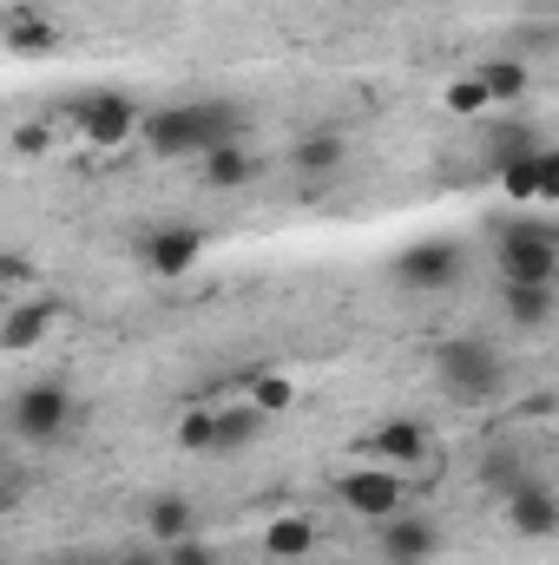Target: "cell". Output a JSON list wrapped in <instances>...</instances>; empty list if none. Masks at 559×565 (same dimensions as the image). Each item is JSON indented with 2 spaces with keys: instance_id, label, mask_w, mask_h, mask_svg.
Instances as JSON below:
<instances>
[{
  "instance_id": "cell-1",
  "label": "cell",
  "mask_w": 559,
  "mask_h": 565,
  "mask_svg": "<svg viewBox=\"0 0 559 565\" xmlns=\"http://www.w3.org/2000/svg\"><path fill=\"white\" fill-rule=\"evenodd\" d=\"M251 113L238 99H184V106H158L145 113V151L151 158H204L218 145H244Z\"/></svg>"
},
{
  "instance_id": "cell-2",
  "label": "cell",
  "mask_w": 559,
  "mask_h": 565,
  "mask_svg": "<svg viewBox=\"0 0 559 565\" xmlns=\"http://www.w3.org/2000/svg\"><path fill=\"white\" fill-rule=\"evenodd\" d=\"M434 388L461 408H487L507 388V355L494 335H447L434 342Z\"/></svg>"
},
{
  "instance_id": "cell-3",
  "label": "cell",
  "mask_w": 559,
  "mask_h": 565,
  "mask_svg": "<svg viewBox=\"0 0 559 565\" xmlns=\"http://www.w3.org/2000/svg\"><path fill=\"white\" fill-rule=\"evenodd\" d=\"M494 270L500 282H559V224L553 217L494 224Z\"/></svg>"
},
{
  "instance_id": "cell-4",
  "label": "cell",
  "mask_w": 559,
  "mask_h": 565,
  "mask_svg": "<svg viewBox=\"0 0 559 565\" xmlns=\"http://www.w3.org/2000/svg\"><path fill=\"white\" fill-rule=\"evenodd\" d=\"M80 422V402H73V388L66 382H27L13 402H7V427H13V440H27V447H53V440H66Z\"/></svg>"
},
{
  "instance_id": "cell-5",
  "label": "cell",
  "mask_w": 559,
  "mask_h": 565,
  "mask_svg": "<svg viewBox=\"0 0 559 565\" xmlns=\"http://www.w3.org/2000/svg\"><path fill=\"white\" fill-rule=\"evenodd\" d=\"M467 277V250L454 237H421V244H402L389 257V282L395 289H415V296H441V289H461Z\"/></svg>"
},
{
  "instance_id": "cell-6",
  "label": "cell",
  "mask_w": 559,
  "mask_h": 565,
  "mask_svg": "<svg viewBox=\"0 0 559 565\" xmlns=\"http://www.w3.org/2000/svg\"><path fill=\"white\" fill-rule=\"evenodd\" d=\"M133 250H139V264L158 282H178V277L198 270V257H204V231H198V224H145L139 237H133Z\"/></svg>"
},
{
  "instance_id": "cell-7",
  "label": "cell",
  "mask_w": 559,
  "mask_h": 565,
  "mask_svg": "<svg viewBox=\"0 0 559 565\" xmlns=\"http://www.w3.org/2000/svg\"><path fill=\"white\" fill-rule=\"evenodd\" d=\"M402 473L395 467H376V460H362V467H349L342 480H336V500L356 513V520H369V526H382V520H395L402 513Z\"/></svg>"
},
{
  "instance_id": "cell-8",
  "label": "cell",
  "mask_w": 559,
  "mask_h": 565,
  "mask_svg": "<svg viewBox=\"0 0 559 565\" xmlns=\"http://www.w3.org/2000/svg\"><path fill=\"white\" fill-rule=\"evenodd\" d=\"M66 119H73L93 145H126V139L145 132V113L126 99V93H80V99L66 106Z\"/></svg>"
},
{
  "instance_id": "cell-9",
  "label": "cell",
  "mask_w": 559,
  "mask_h": 565,
  "mask_svg": "<svg viewBox=\"0 0 559 565\" xmlns=\"http://www.w3.org/2000/svg\"><path fill=\"white\" fill-rule=\"evenodd\" d=\"M500 507H507V526H514L520 540H553L559 533V487L540 480V473H527Z\"/></svg>"
},
{
  "instance_id": "cell-10",
  "label": "cell",
  "mask_w": 559,
  "mask_h": 565,
  "mask_svg": "<svg viewBox=\"0 0 559 565\" xmlns=\"http://www.w3.org/2000/svg\"><path fill=\"white\" fill-rule=\"evenodd\" d=\"M376 553H382V565H428L441 553V526L428 513H395L376 526Z\"/></svg>"
},
{
  "instance_id": "cell-11",
  "label": "cell",
  "mask_w": 559,
  "mask_h": 565,
  "mask_svg": "<svg viewBox=\"0 0 559 565\" xmlns=\"http://www.w3.org/2000/svg\"><path fill=\"white\" fill-rule=\"evenodd\" d=\"M356 454L362 460H376V467H421V454H428V427L421 422H382V427H369L362 440H356Z\"/></svg>"
},
{
  "instance_id": "cell-12",
  "label": "cell",
  "mask_w": 559,
  "mask_h": 565,
  "mask_svg": "<svg viewBox=\"0 0 559 565\" xmlns=\"http://www.w3.org/2000/svg\"><path fill=\"white\" fill-rule=\"evenodd\" d=\"M342 158H349V145H342L336 126H303V132L289 139V171H296V178H309V184L336 178V171H342Z\"/></svg>"
},
{
  "instance_id": "cell-13",
  "label": "cell",
  "mask_w": 559,
  "mask_h": 565,
  "mask_svg": "<svg viewBox=\"0 0 559 565\" xmlns=\"http://www.w3.org/2000/svg\"><path fill=\"white\" fill-rule=\"evenodd\" d=\"M500 316L514 322V329H547L559 316V282H500Z\"/></svg>"
},
{
  "instance_id": "cell-14",
  "label": "cell",
  "mask_w": 559,
  "mask_h": 565,
  "mask_svg": "<svg viewBox=\"0 0 559 565\" xmlns=\"http://www.w3.org/2000/svg\"><path fill=\"white\" fill-rule=\"evenodd\" d=\"M53 322H60V302H46V296L13 302L7 322H0V349H7V355H27V349H40V342L53 335Z\"/></svg>"
},
{
  "instance_id": "cell-15",
  "label": "cell",
  "mask_w": 559,
  "mask_h": 565,
  "mask_svg": "<svg viewBox=\"0 0 559 565\" xmlns=\"http://www.w3.org/2000/svg\"><path fill=\"white\" fill-rule=\"evenodd\" d=\"M527 473H534V467H527V440H487V454L474 460V480H481L487 493H500V500H507Z\"/></svg>"
},
{
  "instance_id": "cell-16",
  "label": "cell",
  "mask_w": 559,
  "mask_h": 565,
  "mask_svg": "<svg viewBox=\"0 0 559 565\" xmlns=\"http://www.w3.org/2000/svg\"><path fill=\"white\" fill-rule=\"evenodd\" d=\"M191 533H198V513H191L184 493H151V500H145V540L178 546V540H191Z\"/></svg>"
},
{
  "instance_id": "cell-17",
  "label": "cell",
  "mask_w": 559,
  "mask_h": 565,
  "mask_svg": "<svg viewBox=\"0 0 559 565\" xmlns=\"http://www.w3.org/2000/svg\"><path fill=\"white\" fill-rule=\"evenodd\" d=\"M251 178H264V164H257L251 145H218V151H204V184H211V191H238V184H251Z\"/></svg>"
},
{
  "instance_id": "cell-18",
  "label": "cell",
  "mask_w": 559,
  "mask_h": 565,
  "mask_svg": "<svg viewBox=\"0 0 559 565\" xmlns=\"http://www.w3.org/2000/svg\"><path fill=\"white\" fill-rule=\"evenodd\" d=\"M264 553L277 565H296L316 553V520H303V513H283V520H271L264 526Z\"/></svg>"
},
{
  "instance_id": "cell-19",
  "label": "cell",
  "mask_w": 559,
  "mask_h": 565,
  "mask_svg": "<svg viewBox=\"0 0 559 565\" xmlns=\"http://www.w3.org/2000/svg\"><path fill=\"white\" fill-rule=\"evenodd\" d=\"M264 408L257 402H244V408H218V440H211V454H244L257 434H264Z\"/></svg>"
},
{
  "instance_id": "cell-20",
  "label": "cell",
  "mask_w": 559,
  "mask_h": 565,
  "mask_svg": "<svg viewBox=\"0 0 559 565\" xmlns=\"http://www.w3.org/2000/svg\"><path fill=\"white\" fill-rule=\"evenodd\" d=\"M547 139L534 132V126H494L487 132V164H494V178L507 171V164H520V158H540Z\"/></svg>"
},
{
  "instance_id": "cell-21",
  "label": "cell",
  "mask_w": 559,
  "mask_h": 565,
  "mask_svg": "<svg viewBox=\"0 0 559 565\" xmlns=\"http://www.w3.org/2000/svg\"><path fill=\"white\" fill-rule=\"evenodd\" d=\"M60 46V33H53V20H33V13H7V53L13 60H33V53H53Z\"/></svg>"
},
{
  "instance_id": "cell-22",
  "label": "cell",
  "mask_w": 559,
  "mask_h": 565,
  "mask_svg": "<svg viewBox=\"0 0 559 565\" xmlns=\"http://www.w3.org/2000/svg\"><path fill=\"white\" fill-rule=\"evenodd\" d=\"M481 79H487V93H494V106H520V99H527V86H534V73H527V60H514V53H500V60H487V66H481Z\"/></svg>"
},
{
  "instance_id": "cell-23",
  "label": "cell",
  "mask_w": 559,
  "mask_h": 565,
  "mask_svg": "<svg viewBox=\"0 0 559 565\" xmlns=\"http://www.w3.org/2000/svg\"><path fill=\"white\" fill-rule=\"evenodd\" d=\"M547 151H553V145H547ZM547 151H540V158L507 164V171H500V191H507V198H520V204H534V198H540V184H547Z\"/></svg>"
},
{
  "instance_id": "cell-24",
  "label": "cell",
  "mask_w": 559,
  "mask_h": 565,
  "mask_svg": "<svg viewBox=\"0 0 559 565\" xmlns=\"http://www.w3.org/2000/svg\"><path fill=\"white\" fill-rule=\"evenodd\" d=\"M494 106V93H487V79L481 73H461L454 86H447V113H461V119H481Z\"/></svg>"
},
{
  "instance_id": "cell-25",
  "label": "cell",
  "mask_w": 559,
  "mask_h": 565,
  "mask_svg": "<svg viewBox=\"0 0 559 565\" xmlns=\"http://www.w3.org/2000/svg\"><path fill=\"white\" fill-rule=\"evenodd\" d=\"M211 440H218V408H184V422H178V447H191V454H211Z\"/></svg>"
},
{
  "instance_id": "cell-26",
  "label": "cell",
  "mask_w": 559,
  "mask_h": 565,
  "mask_svg": "<svg viewBox=\"0 0 559 565\" xmlns=\"http://www.w3.org/2000/svg\"><path fill=\"white\" fill-rule=\"evenodd\" d=\"M251 402H257L264 415H283V408L296 402V382H289V375H251Z\"/></svg>"
},
{
  "instance_id": "cell-27",
  "label": "cell",
  "mask_w": 559,
  "mask_h": 565,
  "mask_svg": "<svg viewBox=\"0 0 559 565\" xmlns=\"http://www.w3.org/2000/svg\"><path fill=\"white\" fill-rule=\"evenodd\" d=\"M165 565H224V559H218V546H204V540L191 533V540H178V546H165Z\"/></svg>"
},
{
  "instance_id": "cell-28",
  "label": "cell",
  "mask_w": 559,
  "mask_h": 565,
  "mask_svg": "<svg viewBox=\"0 0 559 565\" xmlns=\"http://www.w3.org/2000/svg\"><path fill=\"white\" fill-rule=\"evenodd\" d=\"M113 565H165V546L158 540H139V546H119Z\"/></svg>"
},
{
  "instance_id": "cell-29",
  "label": "cell",
  "mask_w": 559,
  "mask_h": 565,
  "mask_svg": "<svg viewBox=\"0 0 559 565\" xmlns=\"http://www.w3.org/2000/svg\"><path fill=\"white\" fill-rule=\"evenodd\" d=\"M46 132H40V126H20V132H13V151H20V158H40V151H46Z\"/></svg>"
},
{
  "instance_id": "cell-30",
  "label": "cell",
  "mask_w": 559,
  "mask_h": 565,
  "mask_svg": "<svg viewBox=\"0 0 559 565\" xmlns=\"http://www.w3.org/2000/svg\"><path fill=\"white\" fill-rule=\"evenodd\" d=\"M540 204H559V151H547V184H540Z\"/></svg>"
},
{
  "instance_id": "cell-31",
  "label": "cell",
  "mask_w": 559,
  "mask_h": 565,
  "mask_svg": "<svg viewBox=\"0 0 559 565\" xmlns=\"http://www.w3.org/2000/svg\"><path fill=\"white\" fill-rule=\"evenodd\" d=\"M0 277H7V282H27L33 270H27V257H20V250H7V257H0Z\"/></svg>"
},
{
  "instance_id": "cell-32",
  "label": "cell",
  "mask_w": 559,
  "mask_h": 565,
  "mask_svg": "<svg viewBox=\"0 0 559 565\" xmlns=\"http://www.w3.org/2000/svg\"><path fill=\"white\" fill-rule=\"evenodd\" d=\"M40 565H80V559H40Z\"/></svg>"
},
{
  "instance_id": "cell-33",
  "label": "cell",
  "mask_w": 559,
  "mask_h": 565,
  "mask_svg": "<svg viewBox=\"0 0 559 565\" xmlns=\"http://www.w3.org/2000/svg\"><path fill=\"white\" fill-rule=\"evenodd\" d=\"M99 565H113V559H99Z\"/></svg>"
}]
</instances>
